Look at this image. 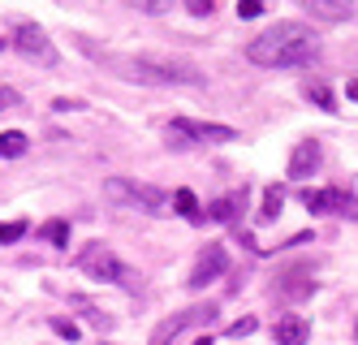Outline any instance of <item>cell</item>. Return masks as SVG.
Wrapping results in <instances>:
<instances>
[{
  "instance_id": "cell-1",
  "label": "cell",
  "mask_w": 358,
  "mask_h": 345,
  "mask_svg": "<svg viewBox=\"0 0 358 345\" xmlns=\"http://www.w3.org/2000/svg\"><path fill=\"white\" fill-rule=\"evenodd\" d=\"M315 52H320V39H315L311 26H302V22H276L264 35H255L246 43V57L264 69H298V65L311 61Z\"/></svg>"
},
{
  "instance_id": "cell-2",
  "label": "cell",
  "mask_w": 358,
  "mask_h": 345,
  "mask_svg": "<svg viewBox=\"0 0 358 345\" xmlns=\"http://www.w3.org/2000/svg\"><path fill=\"white\" fill-rule=\"evenodd\" d=\"M73 263H78V272H83V276H95V281H104V285H117V289H134V285H138L134 272L125 268V263H121L104 242H87Z\"/></svg>"
},
{
  "instance_id": "cell-3",
  "label": "cell",
  "mask_w": 358,
  "mask_h": 345,
  "mask_svg": "<svg viewBox=\"0 0 358 345\" xmlns=\"http://www.w3.org/2000/svg\"><path fill=\"white\" fill-rule=\"evenodd\" d=\"M104 195L113 203L147 211V216H164V211H173V199L164 190H156V185H147V181H130V177H108L104 181Z\"/></svg>"
},
{
  "instance_id": "cell-4",
  "label": "cell",
  "mask_w": 358,
  "mask_h": 345,
  "mask_svg": "<svg viewBox=\"0 0 358 345\" xmlns=\"http://www.w3.org/2000/svg\"><path fill=\"white\" fill-rule=\"evenodd\" d=\"M234 139H238L234 125L190 121V117H173V121H169V143H177V147H194V143H234Z\"/></svg>"
},
{
  "instance_id": "cell-5",
  "label": "cell",
  "mask_w": 358,
  "mask_h": 345,
  "mask_svg": "<svg viewBox=\"0 0 358 345\" xmlns=\"http://www.w3.org/2000/svg\"><path fill=\"white\" fill-rule=\"evenodd\" d=\"M125 73L138 78V83H160V87H173V83H186V87H199L203 73L190 69V65H169V61H130Z\"/></svg>"
},
{
  "instance_id": "cell-6",
  "label": "cell",
  "mask_w": 358,
  "mask_h": 345,
  "mask_svg": "<svg viewBox=\"0 0 358 345\" xmlns=\"http://www.w3.org/2000/svg\"><path fill=\"white\" fill-rule=\"evenodd\" d=\"M212 320H216V307H190V311H177V315H169V320L156 324V332H151L147 345H173L186 328H194V324H212Z\"/></svg>"
},
{
  "instance_id": "cell-7",
  "label": "cell",
  "mask_w": 358,
  "mask_h": 345,
  "mask_svg": "<svg viewBox=\"0 0 358 345\" xmlns=\"http://www.w3.org/2000/svg\"><path fill=\"white\" fill-rule=\"evenodd\" d=\"M13 48H17L27 61H39V65H48V69L57 65V48H52V39H48L39 26H31V22H22V26H17Z\"/></svg>"
},
{
  "instance_id": "cell-8",
  "label": "cell",
  "mask_w": 358,
  "mask_h": 345,
  "mask_svg": "<svg viewBox=\"0 0 358 345\" xmlns=\"http://www.w3.org/2000/svg\"><path fill=\"white\" fill-rule=\"evenodd\" d=\"M224 268H229V255H224V246H220V242H208V251L199 255L194 272H190V289H208L216 276H224Z\"/></svg>"
},
{
  "instance_id": "cell-9",
  "label": "cell",
  "mask_w": 358,
  "mask_h": 345,
  "mask_svg": "<svg viewBox=\"0 0 358 345\" xmlns=\"http://www.w3.org/2000/svg\"><path fill=\"white\" fill-rule=\"evenodd\" d=\"M302 203L306 211H345V216H358V203L345 195V190H302Z\"/></svg>"
},
{
  "instance_id": "cell-10",
  "label": "cell",
  "mask_w": 358,
  "mask_h": 345,
  "mask_svg": "<svg viewBox=\"0 0 358 345\" xmlns=\"http://www.w3.org/2000/svg\"><path fill=\"white\" fill-rule=\"evenodd\" d=\"M320 143L315 139H302L298 147H294V155H289V177L294 181H306V177H311L315 169H320Z\"/></svg>"
},
{
  "instance_id": "cell-11",
  "label": "cell",
  "mask_w": 358,
  "mask_h": 345,
  "mask_svg": "<svg viewBox=\"0 0 358 345\" xmlns=\"http://www.w3.org/2000/svg\"><path fill=\"white\" fill-rule=\"evenodd\" d=\"M276 345H306V337H311V324L302 320V315H280L276 328H272Z\"/></svg>"
},
{
  "instance_id": "cell-12",
  "label": "cell",
  "mask_w": 358,
  "mask_h": 345,
  "mask_svg": "<svg viewBox=\"0 0 358 345\" xmlns=\"http://www.w3.org/2000/svg\"><path fill=\"white\" fill-rule=\"evenodd\" d=\"M306 13L324 17V22H345L358 13V5H332V0H306Z\"/></svg>"
},
{
  "instance_id": "cell-13",
  "label": "cell",
  "mask_w": 358,
  "mask_h": 345,
  "mask_svg": "<svg viewBox=\"0 0 358 345\" xmlns=\"http://www.w3.org/2000/svg\"><path fill=\"white\" fill-rule=\"evenodd\" d=\"M242 199H246L242 190H234V195L216 199V203L208 207V220H220V225H224V220H234V216H238V207H242Z\"/></svg>"
},
{
  "instance_id": "cell-14",
  "label": "cell",
  "mask_w": 358,
  "mask_h": 345,
  "mask_svg": "<svg viewBox=\"0 0 358 345\" xmlns=\"http://www.w3.org/2000/svg\"><path fill=\"white\" fill-rule=\"evenodd\" d=\"M27 147H31V139L22 129H5L0 134V160H17V155H27Z\"/></svg>"
},
{
  "instance_id": "cell-15",
  "label": "cell",
  "mask_w": 358,
  "mask_h": 345,
  "mask_svg": "<svg viewBox=\"0 0 358 345\" xmlns=\"http://www.w3.org/2000/svg\"><path fill=\"white\" fill-rule=\"evenodd\" d=\"M280 203H285V190H280V185H268V190H264V207H259V220H276L280 216Z\"/></svg>"
},
{
  "instance_id": "cell-16",
  "label": "cell",
  "mask_w": 358,
  "mask_h": 345,
  "mask_svg": "<svg viewBox=\"0 0 358 345\" xmlns=\"http://www.w3.org/2000/svg\"><path fill=\"white\" fill-rule=\"evenodd\" d=\"M173 211H177V216H186V220H199V199H194V190H177L173 195Z\"/></svg>"
},
{
  "instance_id": "cell-17",
  "label": "cell",
  "mask_w": 358,
  "mask_h": 345,
  "mask_svg": "<svg viewBox=\"0 0 358 345\" xmlns=\"http://www.w3.org/2000/svg\"><path fill=\"white\" fill-rule=\"evenodd\" d=\"M39 237H43V242H52V246H69V220H48L39 229Z\"/></svg>"
},
{
  "instance_id": "cell-18",
  "label": "cell",
  "mask_w": 358,
  "mask_h": 345,
  "mask_svg": "<svg viewBox=\"0 0 358 345\" xmlns=\"http://www.w3.org/2000/svg\"><path fill=\"white\" fill-rule=\"evenodd\" d=\"M69 307H78V311L87 315V320H91L95 328H108V324H113V320H108V315H104V311H95V307H91L87 298H69Z\"/></svg>"
},
{
  "instance_id": "cell-19",
  "label": "cell",
  "mask_w": 358,
  "mask_h": 345,
  "mask_svg": "<svg viewBox=\"0 0 358 345\" xmlns=\"http://www.w3.org/2000/svg\"><path fill=\"white\" fill-rule=\"evenodd\" d=\"M306 95H311V99L320 104L324 113H337V99H332V91H328L324 83H311V87H306Z\"/></svg>"
},
{
  "instance_id": "cell-20",
  "label": "cell",
  "mask_w": 358,
  "mask_h": 345,
  "mask_svg": "<svg viewBox=\"0 0 358 345\" xmlns=\"http://www.w3.org/2000/svg\"><path fill=\"white\" fill-rule=\"evenodd\" d=\"M22 233H27V220H5L0 225V242H17Z\"/></svg>"
},
{
  "instance_id": "cell-21",
  "label": "cell",
  "mask_w": 358,
  "mask_h": 345,
  "mask_svg": "<svg viewBox=\"0 0 358 345\" xmlns=\"http://www.w3.org/2000/svg\"><path fill=\"white\" fill-rule=\"evenodd\" d=\"M52 332L61 341H78V324H73V320H52Z\"/></svg>"
},
{
  "instance_id": "cell-22",
  "label": "cell",
  "mask_w": 358,
  "mask_h": 345,
  "mask_svg": "<svg viewBox=\"0 0 358 345\" xmlns=\"http://www.w3.org/2000/svg\"><path fill=\"white\" fill-rule=\"evenodd\" d=\"M255 332V315H242V320L229 324V337H250Z\"/></svg>"
},
{
  "instance_id": "cell-23",
  "label": "cell",
  "mask_w": 358,
  "mask_h": 345,
  "mask_svg": "<svg viewBox=\"0 0 358 345\" xmlns=\"http://www.w3.org/2000/svg\"><path fill=\"white\" fill-rule=\"evenodd\" d=\"M186 9H190L194 17H212V13H216V5H212V0H186Z\"/></svg>"
},
{
  "instance_id": "cell-24",
  "label": "cell",
  "mask_w": 358,
  "mask_h": 345,
  "mask_svg": "<svg viewBox=\"0 0 358 345\" xmlns=\"http://www.w3.org/2000/svg\"><path fill=\"white\" fill-rule=\"evenodd\" d=\"M259 13H264L259 0H238V17H259Z\"/></svg>"
},
{
  "instance_id": "cell-25",
  "label": "cell",
  "mask_w": 358,
  "mask_h": 345,
  "mask_svg": "<svg viewBox=\"0 0 358 345\" xmlns=\"http://www.w3.org/2000/svg\"><path fill=\"white\" fill-rule=\"evenodd\" d=\"M134 5L143 9V13H164L169 5H164V0H134Z\"/></svg>"
},
{
  "instance_id": "cell-26",
  "label": "cell",
  "mask_w": 358,
  "mask_h": 345,
  "mask_svg": "<svg viewBox=\"0 0 358 345\" xmlns=\"http://www.w3.org/2000/svg\"><path fill=\"white\" fill-rule=\"evenodd\" d=\"M17 108V91H0V113H9Z\"/></svg>"
},
{
  "instance_id": "cell-27",
  "label": "cell",
  "mask_w": 358,
  "mask_h": 345,
  "mask_svg": "<svg viewBox=\"0 0 358 345\" xmlns=\"http://www.w3.org/2000/svg\"><path fill=\"white\" fill-rule=\"evenodd\" d=\"M52 108H57V113H69V108H83V104H78V99H57Z\"/></svg>"
},
{
  "instance_id": "cell-28",
  "label": "cell",
  "mask_w": 358,
  "mask_h": 345,
  "mask_svg": "<svg viewBox=\"0 0 358 345\" xmlns=\"http://www.w3.org/2000/svg\"><path fill=\"white\" fill-rule=\"evenodd\" d=\"M345 99H354V104H358V78H354V83H345Z\"/></svg>"
},
{
  "instance_id": "cell-29",
  "label": "cell",
  "mask_w": 358,
  "mask_h": 345,
  "mask_svg": "<svg viewBox=\"0 0 358 345\" xmlns=\"http://www.w3.org/2000/svg\"><path fill=\"white\" fill-rule=\"evenodd\" d=\"M194 345H216V341H212L208 332H203V337H194Z\"/></svg>"
}]
</instances>
